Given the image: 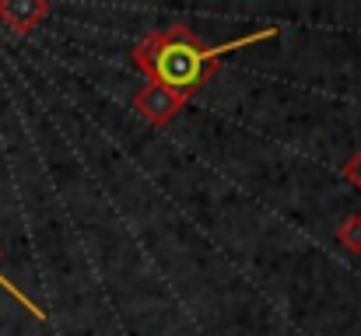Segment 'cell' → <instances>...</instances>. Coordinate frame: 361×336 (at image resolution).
I'll return each mask as SVG.
<instances>
[{
  "label": "cell",
  "mask_w": 361,
  "mask_h": 336,
  "mask_svg": "<svg viewBox=\"0 0 361 336\" xmlns=\"http://www.w3.org/2000/svg\"><path fill=\"white\" fill-rule=\"evenodd\" d=\"M242 42H232V46H221V49H200L197 42H190V39H172V42H165L161 49H158V60H154V74H158V81H161V88H193L200 77H204V63L207 60H214L218 53H228V49H235Z\"/></svg>",
  "instance_id": "obj_1"
},
{
  "label": "cell",
  "mask_w": 361,
  "mask_h": 336,
  "mask_svg": "<svg viewBox=\"0 0 361 336\" xmlns=\"http://www.w3.org/2000/svg\"><path fill=\"white\" fill-rule=\"evenodd\" d=\"M140 109L147 112L151 119H169L176 106H179V99H172V95H165V88L161 85H154V88H147L144 95H140V102H137Z\"/></svg>",
  "instance_id": "obj_2"
},
{
  "label": "cell",
  "mask_w": 361,
  "mask_h": 336,
  "mask_svg": "<svg viewBox=\"0 0 361 336\" xmlns=\"http://www.w3.org/2000/svg\"><path fill=\"white\" fill-rule=\"evenodd\" d=\"M4 14H7V18H14V21H18V28H21L28 18H39V14H42V7H7Z\"/></svg>",
  "instance_id": "obj_3"
},
{
  "label": "cell",
  "mask_w": 361,
  "mask_h": 336,
  "mask_svg": "<svg viewBox=\"0 0 361 336\" xmlns=\"http://www.w3.org/2000/svg\"><path fill=\"white\" fill-rule=\"evenodd\" d=\"M0 287H4V291H7V294H14V298H18V301H21V305H25V309H28V312H32V316H42V312H39V309H35V305H32V301H28V298H25V294H21V291H18V287H14V284H11V280H7V277H4V273H0Z\"/></svg>",
  "instance_id": "obj_4"
},
{
  "label": "cell",
  "mask_w": 361,
  "mask_h": 336,
  "mask_svg": "<svg viewBox=\"0 0 361 336\" xmlns=\"http://www.w3.org/2000/svg\"><path fill=\"white\" fill-rule=\"evenodd\" d=\"M348 245H355V252L361 249V221H351L348 228H344V235H341Z\"/></svg>",
  "instance_id": "obj_5"
}]
</instances>
